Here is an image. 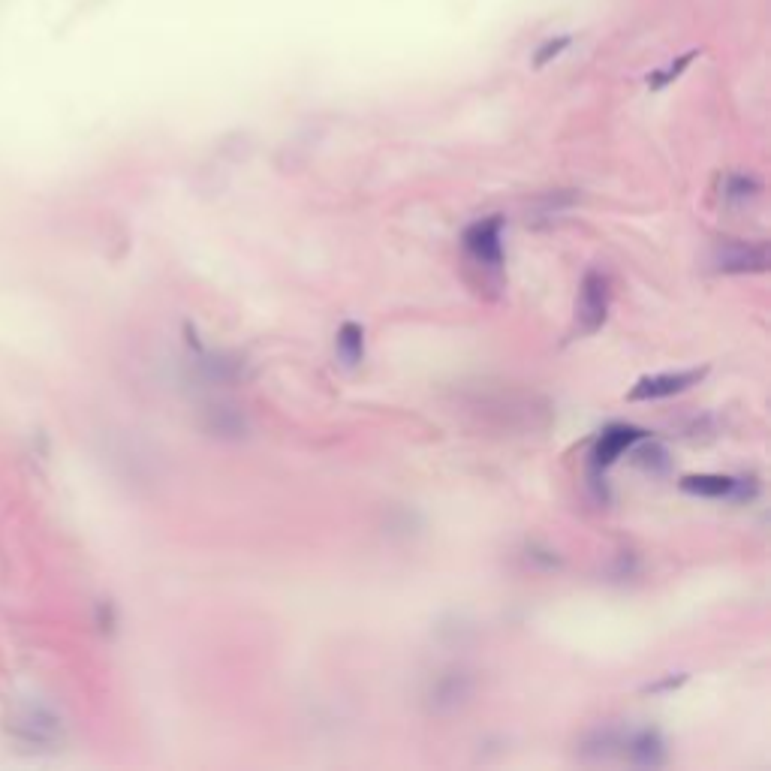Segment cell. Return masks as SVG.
<instances>
[{
	"label": "cell",
	"mask_w": 771,
	"mask_h": 771,
	"mask_svg": "<svg viewBox=\"0 0 771 771\" xmlns=\"http://www.w3.org/2000/svg\"><path fill=\"white\" fill-rule=\"evenodd\" d=\"M470 263L479 266L482 272H500L503 269V217H485V220H476L473 226L464 229V238H461Z\"/></svg>",
	"instance_id": "cell-1"
},
{
	"label": "cell",
	"mask_w": 771,
	"mask_h": 771,
	"mask_svg": "<svg viewBox=\"0 0 771 771\" xmlns=\"http://www.w3.org/2000/svg\"><path fill=\"white\" fill-rule=\"evenodd\" d=\"M609 278L603 272H588L576 299V332L579 335H594L609 314Z\"/></svg>",
	"instance_id": "cell-2"
},
{
	"label": "cell",
	"mask_w": 771,
	"mask_h": 771,
	"mask_svg": "<svg viewBox=\"0 0 771 771\" xmlns=\"http://www.w3.org/2000/svg\"><path fill=\"white\" fill-rule=\"evenodd\" d=\"M717 269L726 275H753L768 269V247L765 241H729L717 253Z\"/></svg>",
	"instance_id": "cell-3"
},
{
	"label": "cell",
	"mask_w": 771,
	"mask_h": 771,
	"mask_svg": "<svg viewBox=\"0 0 771 771\" xmlns=\"http://www.w3.org/2000/svg\"><path fill=\"white\" fill-rule=\"evenodd\" d=\"M702 377H705V368H702V371H675V374H654V377H642V380L627 392V398H630V401H657V398H672V395H681L684 389L696 386Z\"/></svg>",
	"instance_id": "cell-4"
},
{
	"label": "cell",
	"mask_w": 771,
	"mask_h": 771,
	"mask_svg": "<svg viewBox=\"0 0 771 771\" xmlns=\"http://www.w3.org/2000/svg\"><path fill=\"white\" fill-rule=\"evenodd\" d=\"M639 440H645V431L642 428H633V425H609L597 443H594V452H591V464L594 470H606L612 467L630 446H636Z\"/></svg>",
	"instance_id": "cell-5"
},
{
	"label": "cell",
	"mask_w": 771,
	"mask_h": 771,
	"mask_svg": "<svg viewBox=\"0 0 771 771\" xmlns=\"http://www.w3.org/2000/svg\"><path fill=\"white\" fill-rule=\"evenodd\" d=\"M621 759L642 768H657L666 762V744L657 729H636L621 735Z\"/></svg>",
	"instance_id": "cell-6"
},
{
	"label": "cell",
	"mask_w": 771,
	"mask_h": 771,
	"mask_svg": "<svg viewBox=\"0 0 771 771\" xmlns=\"http://www.w3.org/2000/svg\"><path fill=\"white\" fill-rule=\"evenodd\" d=\"M467 696H470V681H467V675H461V672L440 675V678L434 681L431 693H428L431 708H434L437 714H443V711H455L458 705H464V702H467Z\"/></svg>",
	"instance_id": "cell-7"
},
{
	"label": "cell",
	"mask_w": 771,
	"mask_h": 771,
	"mask_svg": "<svg viewBox=\"0 0 771 771\" xmlns=\"http://www.w3.org/2000/svg\"><path fill=\"white\" fill-rule=\"evenodd\" d=\"M681 488L687 494H699V497H732L741 491V482L723 473H696V476H684Z\"/></svg>",
	"instance_id": "cell-8"
},
{
	"label": "cell",
	"mask_w": 771,
	"mask_h": 771,
	"mask_svg": "<svg viewBox=\"0 0 771 771\" xmlns=\"http://www.w3.org/2000/svg\"><path fill=\"white\" fill-rule=\"evenodd\" d=\"M335 350H338V359H341L347 368H356V365L365 359V329H362L359 323H344V326L338 329Z\"/></svg>",
	"instance_id": "cell-9"
},
{
	"label": "cell",
	"mask_w": 771,
	"mask_h": 771,
	"mask_svg": "<svg viewBox=\"0 0 771 771\" xmlns=\"http://www.w3.org/2000/svg\"><path fill=\"white\" fill-rule=\"evenodd\" d=\"M762 184L753 178V175H744V172H732L723 178V199L732 202V205H747L759 196Z\"/></svg>",
	"instance_id": "cell-10"
},
{
	"label": "cell",
	"mask_w": 771,
	"mask_h": 771,
	"mask_svg": "<svg viewBox=\"0 0 771 771\" xmlns=\"http://www.w3.org/2000/svg\"><path fill=\"white\" fill-rule=\"evenodd\" d=\"M693 58H696V52H687V55H681V58H675L669 67H663V70H657V73H651L648 76V88L651 91H660V88H666V85H672L690 64H693Z\"/></svg>",
	"instance_id": "cell-11"
},
{
	"label": "cell",
	"mask_w": 771,
	"mask_h": 771,
	"mask_svg": "<svg viewBox=\"0 0 771 771\" xmlns=\"http://www.w3.org/2000/svg\"><path fill=\"white\" fill-rule=\"evenodd\" d=\"M573 46V34H558V37H549L537 52H534V67L540 70V67H546V64H552V61H558L567 49Z\"/></svg>",
	"instance_id": "cell-12"
},
{
	"label": "cell",
	"mask_w": 771,
	"mask_h": 771,
	"mask_svg": "<svg viewBox=\"0 0 771 771\" xmlns=\"http://www.w3.org/2000/svg\"><path fill=\"white\" fill-rule=\"evenodd\" d=\"M636 458H639L645 467H651V470L666 467V449H663V446H657V443H651V446H645L642 452H636Z\"/></svg>",
	"instance_id": "cell-13"
}]
</instances>
